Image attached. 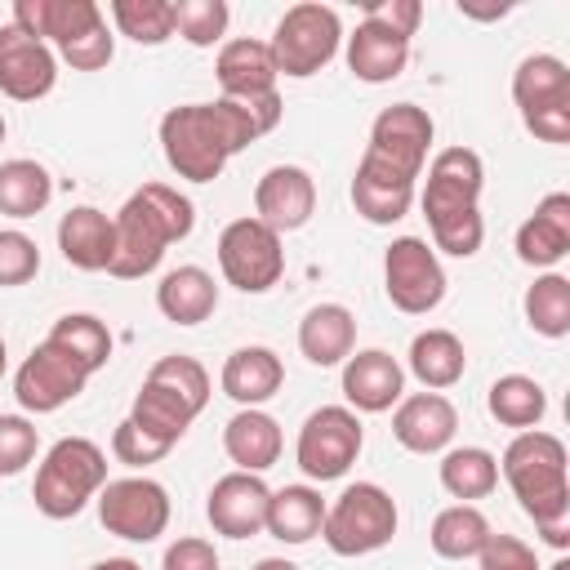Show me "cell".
<instances>
[{
	"mask_svg": "<svg viewBox=\"0 0 570 570\" xmlns=\"http://www.w3.org/2000/svg\"><path fill=\"white\" fill-rule=\"evenodd\" d=\"M281 94H263L249 102L214 98V102H183L160 116V151L165 165L187 183H214L236 151L281 125Z\"/></svg>",
	"mask_w": 570,
	"mask_h": 570,
	"instance_id": "obj_1",
	"label": "cell"
},
{
	"mask_svg": "<svg viewBox=\"0 0 570 570\" xmlns=\"http://www.w3.org/2000/svg\"><path fill=\"white\" fill-rule=\"evenodd\" d=\"M116 227V254H111V276L116 281H142L147 272L160 267L165 249L174 240H187L196 227V205L169 187V183H142L111 218Z\"/></svg>",
	"mask_w": 570,
	"mask_h": 570,
	"instance_id": "obj_2",
	"label": "cell"
},
{
	"mask_svg": "<svg viewBox=\"0 0 570 570\" xmlns=\"http://www.w3.org/2000/svg\"><path fill=\"white\" fill-rule=\"evenodd\" d=\"M9 22L53 45L76 71H102L116 58V36L94 0H13Z\"/></svg>",
	"mask_w": 570,
	"mask_h": 570,
	"instance_id": "obj_3",
	"label": "cell"
},
{
	"mask_svg": "<svg viewBox=\"0 0 570 570\" xmlns=\"http://www.w3.org/2000/svg\"><path fill=\"white\" fill-rule=\"evenodd\" d=\"M499 472L534 525L570 521V476H566V441L561 436H552L543 428L517 432L499 459Z\"/></svg>",
	"mask_w": 570,
	"mask_h": 570,
	"instance_id": "obj_4",
	"label": "cell"
},
{
	"mask_svg": "<svg viewBox=\"0 0 570 570\" xmlns=\"http://www.w3.org/2000/svg\"><path fill=\"white\" fill-rule=\"evenodd\" d=\"M102 485H107V454H102L89 436H62V441H53L49 454L40 459L31 499H36V508H40V517L67 521V517H76L89 499H98Z\"/></svg>",
	"mask_w": 570,
	"mask_h": 570,
	"instance_id": "obj_5",
	"label": "cell"
},
{
	"mask_svg": "<svg viewBox=\"0 0 570 570\" xmlns=\"http://www.w3.org/2000/svg\"><path fill=\"white\" fill-rule=\"evenodd\" d=\"M396 525H401L396 499L379 481H356V485H343L334 503H325L321 539L334 557H370L392 543Z\"/></svg>",
	"mask_w": 570,
	"mask_h": 570,
	"instance_id": "obj_6",
	"label": "cell"
},
{
	"mask_svg": "<svg viewBox=\"0 0 570 570\" xmlns=\"http://www.w3.org/2000/svg\"><path fill=\"white\" fill-rule=\"evenodd\" d=\"M338 45H343V22L321 0L289 4L267 40V49L276 58V76H289V80H307L321 67H330Z\"/></svg>",
	"mask_w": 570,
	"mask_h": 570,
	"instance_id": "obj_7",
	"label": "cell"
},
{
	"mask_svg": "<svg viewBox=\"0 0 570 570\" xmlns=\"http://www.w3.org/2000/svg\"><path fill=\"white\" fill-rule=\"evenodd\" d=\"M512 102L539 142L570 138V67L557 53H530L512 71Z\"/></svg>",
	"mask_w": 570,
	"mask_h": 570,
	"instance_id": "obj_8",
	"label": "cell"
},
{
	"mask_svg": "<svg viewBox=\"0 0 570 570\" xmlns=\"http://www.w3.org/2000/svg\"><path fill=\"white\" fill-rule=\"evenodd\" d=\"M361 445H365V428H361L356 410H347V405H321L298 428L294 463H298V472L307 481H338L356 463Z\"/></svg>",
	"mask_w": 570,
	"mask_h": 570,
	"instance_id": "obj_9",
	"label": "cell"
},
{
	"mask_svg": "<svg viewBox=\"0 0 570 570\" xmlns=\"http://www.w3.org/2000/svg\"><path fill=\"white\" fill-rule=\"evenodd\" d=\"M218 267H223V281L236 285L240 294H267L285 276L281 236L267 223H258L254 214L232 218L218 232Z\"/></svg>",
	"mask_w": 570,
	"mask_h": 570,
	"instance_id": "obj_10",
	"label": "cell"
},
{
	"mask_svg": "<svg viewBox=\"0 0 570 570\" xmlns=\"http://www.w3.org/2000/svg\"><path fill=\"white\" fill-rule=\"evenodd\" d=\"M387 303L405 316H428L445 298V267L423 236H396L383 254Z\"/></svg>",
	"mask_w": 570,
	"mask_h": 570,
	"instance_id": "obj_11",
	"label": "cell"
},
{
	"mask_svg": "<svg viewBox=\"0 0 570 570\" xmlns=\"http://www.w3.org/2000/svg\"><path fill=\"white\" fill-rule=\"evenodd\" d=\"M169 490L151 476H120L98 490V521L107 534L125 543H151L169 525Z\"/></svg>",
	"mask_w": 570,
	"mask_h": 570,
	"instance_id": "obj_12",
	"label": "cell"
},
{
	"mask_svg": "<svg viewBox=\"0 0 570 570\" xmlns=\"http://www.w3.org/2000/svg\"><path fill=\"white\" fill-rule=\"evenodd\" d=\"M89 383V370L80 361H71L62 347H53L49 338L31 347V356L18 365L13 374V396L27 414H53L67 401H76Z\"/></svg>",
	"mask_w": 570,
	"mask_h": 570,
	"instance_id": "obj_13",
	"label": "cell"
},
{
	"mask_svg": "<svg viewBox=\"0 0 570 570\" xmlns=\"http://www.w3.org/2000/svg\"><path fill=\"white\" fill-rule=\"evenodd\" d=\"M432 138H436V125H432V116L419 102H392V107H383L374 116L365 151L379 156V160H387L392 169L419 178L423 165H428Z\"/></svg>",
	"mask_w": 570,
	"mask_h": 570,
	"instance_id": "obj_14",
	"label": "cell"
},
{
	"mask_svg": "<svg viewBox=\"0 0 570 570\" xmlns=\"http://www.w3.org/2000/svg\"><path fill=\"white\" fill-rule=\"evenodd\" d=\"M485 191V165L472 147H445L432 156L428 165V183H423V218L436 223V218H450V214H463V209H476Z\"/></svg>",
	"mask_w": 570,
	"mask_h": 570,
	"instance_id": "obj_15",
	"label": "cell"
},
{
	"mask_svg": "<svg viewBox=\"0 0 570 570\" xmlns=\"http://www.w3.org/2000/svg\"><path fill=\"white\" fill-rule=\"evenodd\" d=\"M53 85H58V53L40 36L4 22L0 27V94L13 102H36L53 94Z\"/></svg>",
	"mask_w": 570,
	"mask_h": 570,
	"instance_id": "obj_16",
	"label": "cell"
},
{
	"mask_svg": "<svg viewBox=\"0 0 570 570\" xmlns=\"http://www.w3.org/2000/svg\"><path fill=\"white\" fill-rule=\"evenodd\" d=\"M267 503H272V490L258 472H227L214 481L205 499V517L223 539H254L267 530Z\"/></svg>",
	"mask_w": 570,
	"mask_h": 570,
	"instance_id": "obj_17",
	"label": "cell"
},
{
	"mask_svg": "<svg viewBox=\"0 0 570 570\" xmlns=\"http://www.w3.org/2000/svg\"><path fill=\"white\" fill-rule=\"evenodd\" d=\"M316 214V178L303 165H272L254 183V218L267 223L276 236L307 227Z\"/></svg>",
	"mask_w": 570,
	"mask_h": 570,
	"instance_id": "obj_18",
	"label": "cell"
},
{
	"mask_svg": "<svg viewBox=\"0 0 570 570\" xmlns=\"http://www.w3.org/2000/svg\"><path fill=\"white\" fill-rule=\"evenodd\" d=\"M343 396L356 414H383L405 396V365L383 347H361L343 361Z\"/></svg>",
	"mask_w": 570,
	"mask_h": 570,
	"instance_id": "obj_19",
	"label": "cell"
},
{
	"mask_svg": "<svg viewBox=\"0 0 570 570\" xmlns=\"http://www.w3.org/2000/svg\"><path fill=\"white\" fill-rule=\"evenodd\" d=\"M414 183H419V178H410V174L392 169L387 160L361 151V165H356V174H352V205H356V214H361L365 223L392 227V223H401V218L410 214V205H414Z\"/></svg>",
	"mask_w": 570,
	"mask_h": 570,
	"instance_id": "obj_20",
	"label": "cell"
},
{
	"mask_svg": "<svg viewBox=\"0 0 570 570\" xmlns=\"http://www.w3.org/2000/svg\"><path fill=\"white\" fill-rule=\"evenodd\" d=\"M459 432V410L441 392H414L401 396L392 410V436L410 454H445Z\"/></svg>",
	"mask_w": 570,
	"mask_h": 570,
	"instance_id": "obj_21",
	"label": "cell"
},
{
	"mask_svg": "<svg viewBox=\"0 0 570 570\" xmlns=\"http://www.w3.org/2000/svg\"><path fill=\"white\" fill-rule=\"evenodd\" d=\"M343 58H347V71L361 80V85H387L405 71L410 62V40L387 31L383 22L374 18H361L352 36H343Z\"/></svg>",
	"mask_w": 570,
	"mask_h": 570,
	"instance_id": "obj_22",
	"label": "cell"
},
{
	"mask_svg": "<svg viewBox=\"0 0 570 570\" xmlns=\"http://www.w3.org/2000/svg\"><path fill=\"white\" fill-rule=\"evenodd\" d=\"M214 76H218L223 98H236V102L276 94V58H272L267 40H254V36L227 40V45L218 49Z\"/></svg>",
	"mask_w": 570,
	"mask_h": 570,
	"instance_id": "obj_23",
	"label": "cell"
},
{
	"mask_svg": "<svg viewBox=\"0 0 570 570\" xmlns=\"http://www.w3.org/2000/svg\"><path fill=\"white\" fill-rule=\"evenodd\" d=\"M570 254V191H548L517 227V258L525 267H557Z\"/></svg>",
	"mask_w": 570,
	"mask_h": 570,
	"instance_id": "obj_24",
	"label": "cell"
},
{
	"mask_svg": "<svg viewBox=\"0 0 570 570\" xmlns=\"http://www.w3.org/2000/svg\"><path fill=\"white\" fill-rule=\"evenodd\" d=\"M58 249L76 272H107L116 254V227L98 205H71L58 218Z\"/></svg>",
	"mask_w": 570,
	"mask_h": 570,
	"instance_id": "obj_25",
	"label": "cell"
},
{
	"mask_svg": "<svg viewBox=\"0 0 570 570\" xmlns=\"http://www.w3.org/2000/svg\"><path fill=\"white\" fill-rule=\"evenodd\" d=\"M223 392L240 405V410H258L263 401H272L285 383V365L272 347L263 343H249V347H236L227 361H223V374H218Z\"/></svg>",
	"mask_w": 570,
	"mask_h": 570,
	"instance_id": "obj_26",
	"label": "cell"
},
{
	"mask_svg": "<svg viewBox=\"0 0 570 570\" xmlns=\"http://www.w3.org/2000/svg\"><path fill=\"white\" fill-rule=\"evenodd\" d=\"M298 352L330 370V365H343L352 352H356V316L343 307V303H316L303 312L298 321Z\"/></svg>",
	"mask_w": 570,
	"mask_h": 570,
	"instance_id": "obj_27",
	"label": "cell"
},
{
	"mask_svg": "<svg viewBox=\"0 0 570 570\" xmlns=\"http://www.w3.org/2000/svg\"><path fill=\"white\" fill-rule=\"evenodd\" d=\"M223 450L236 463V472H258L263 476L281 459L285 436H281V423L267 410H236L223 428Z\"/></svg>",
	"mask_w": 570,
	"mask_h": 570,
	"instance_id": "obj_28",
	"label": "cell"
},
{
	"mask_svg": "<svg viewBox=\"0 0 570 570\" xmlns=\"http://www.w3.org/2000/svg\"><path fill=\"white\" fill-rule=\"evenodd\" d=\"M156 307H160V316L174 321V325H200V321H209L214 307H218V285H214V276H209L205 267L183 263V267H174V272L160 276V285H156Z\"/></svg>",
	"mask_w": 570,
	"mask_h": 570,
	"instance_id": "obj_29",
	"label": "cell"
},
{
	"mask_svg": "<svg viewBox=\"0 0 570 570\" xmlns=\"http://www.w3.org/2000/svg\"><path fill=\"white\" fill-rule=\"evenodd\" d=\"M405 365H410V374H414L428 392H445V387H454V383L463 379L468 352H463V338H459L454 330L432 325V330H419V334L410 338Z\"/></svg>",
	"mask_w": 570,
	"mask_h": 570,
	"instance_id": "obj_30",
	"label": "cell"
},
{
	"mask_svg": "<svg viewBox=\"0 0 570 570\" xmlns=\"http://www.w3.org/2000/svg\"><path fill=\"white\" fill-rule=\"evenodd\" d=\"M325 525V499L316 485H281L272 490V503H267V534L298 548V543H312Z\"/></svg>",
	"mask_w": 570,
	"mask_h": 570,
	"instance_id": "obj_31",
	"label": "cell"
},
{
	"mask_svg": "<svg viewBox=\"0 0 570 570\" xmlns=\"http://www.w3.org/2000/svg\"><path fill=\"white\" fill-rule=\"evenodd\" d=\"M436 476H441V490L450 499L472 503V499L494 494V485H499V459L485 445H454V450L441 454Z\"/></svg>",
	"mask_w": 570,
	"mask_h": 570,
	"instance_id": "obj_32",
	"label": "cell"
},
{
	"mask_svg": "<svg viewBox=\"0 0 570 570\" xmlns=\"http://www.w3.org/2000/svg\"><path fill=\"white\" fill-rule=\"evenodd\" d=\"M490 534H494V530H490V521H485V512H481L476 503H450V508H441V512L432 517L428 543H432V552L445 557V561H472V557L485 548Z\"/></svg>",
	"mask_w": 570,
	"mask_h": 570,
	"instance_id": "obj_33",
	"label": "cell"
},
{
	"mask_svg": "<svg viewBox=\"0 0 570 570\" xmlns=\"http://www.w3.org/2000/svg\"><path fill=\"white\" fill-rule=\"evenodd\" d=\"M485 405H490V414H494L503 428L530 432V428H539L543 414H548V392H543V383L530 379V374H503V379L490 383Z\"/></svg>",
	"mask_w": 570,
	"mask_h": 570,
	"instance_id": "obj_34",
	"label": "cell"
},
{
	"mask_svg": "<svg viewBox=\"0 0 570 570\" xmlns=\"http://www.w3.org/2000/svg\"><path fill=\"white\" fill-rule=\"evenodd\" d=\"M53 200V174L40 160L13 156L0 165V214L9 218H36Z\"/></svg>",
	"mask_w": 570,
	"mask_h": 570,
	"instance_id": "obj_35",
	"label": "cell"
},
{
	"mask_svg": "<svg viewBox=\"0 0 570 570\" xmlns=\"http://www.w3.org/2000/svg\"><path fill=\"white\" fill-rule=\"evenodd\" d=\"M129 419H134L142 432H151L156 441H165V445H178V441L187 436V428H191L196 410H191L183 396H174L169 387H160V383L142 379V387H138V396H134V410H129Z\"/></svg>",
	"mask_w": 570,
	"mask_h": 570,
	"instance_id": "obj_36",
	"label": "cell"
},
{
	"mask_svg": "<svg viewBox=\"0 0 570 570\" xmlns=\"http://www.w3.org/2000/svg\"><path fill=\"white\" fill-rule=\"evenodd\" d=\"M45 338L53 347H62L71 361H80L89 374H98L111 361V330L94 312H67V316H58Z\"/></svg>",
	"mask_w": 570,
	"mask_h": 570,
	"instance_id": "obj_37",
	"label": "cell"
},
{
	"mask_svg": "<svg viewBox=\"0 0 570 570\" xmlns=\"http://www.w3.org/2000/svg\"><path fill=\"white\" fill-rule=\"evenodd\" d=\"M521 307H525V321H530L534 334H543V338H566L570 334V281L561 272L534 276Z\"/></svg>",
	"mask_w": 570,
	"mask_h": 570,
	"instance_id": "obj_38",
	"label": "cell"
},
{
	"mask_svg": "<svg viewBox=\"0 0 570 570\" xmlns=\"http://www.w3.org/2000/svg\"><path fill=\"white\" fill-rule=\"evenodd\" d=\"M107 9L134 45H165L174 36V0H111Z\"/></svg>",
	"mask_w": 570,
	"mask_h": 570,
	"instance_id": "obj_39",
	"label": "cell"
},
{
	"mask_svg": "<svg viewBox=\"0 0 570 570\" xmlns=\"http://www.w3.org/2000/svg\"><path fill=\"white\" fill-rule=\"evenodd\" d=\"M147 379L151 383H160V387H169L174 396H183L196 414L209 405V370L196 361V356H183V352H169V356H160L151 370H147Z\"/></svg>",
	"mask_w": 570,
	"mask_h": 570,
	"instance_id": "obj_40",
	"label": "cell"
},
{
	"mask_svg": "<svg viewBox=\"0 0 570 570\" xmlns=\"http://www.w3.org/2000/svg\"><path fill=\"white\" fill-rule=\"evenodd\" d=\"M227 22H232L227 0H174V36H183L196 49L218 45Z\"/></svg>",
	"mask_w": 570,
	"mask_h": 570,
	"instance_id": "obj_41",
	"label": "cell"
},
{
	"mask_svg": "<svg viewBox=\"0 0 570 570\" xmlns=\"http://www.w3.org/2000/svg\"><path fill=\"white\" fill-rule=\"evenodd\" d=\"M428 232H432V249H441L450 258H472L485 240V218H481V209H463V214L428 223Z\"/></svg>",
	"mask_w": 570,
	"mask_h": 570,
	"instance_id": "obj_42",
	"label": "cell"
},
{
	"mask_svg": "<svg viewBox=\"0 0 570 570\" xmlns=\"http://www.w3.org/2000/svg\"><path fill=\"white\" fill-rule=\"evenodd\" d=\"M40 450V432L27 414H0V476H18Z\"/></svg>",
	"mask_w": 570,
	"mask_h": 570,
	"instance_id": "obj_43",
	"label": "cell"
},
{
	"mask_svg": "<svg viewBox=\"0 0 570 570\" xmlns=\"http://www.w3.org/2000/svg\"><path fill=\"white\" fill-rule=\"evenodd\" d=\"M40 272V245L18 232V227H0V285H27Z\"/></svg>",
	"mask_w": 570,
	"mask_h": 570,
	"instance_id": "obj_44",
	"label": "cell"
},
{
	"mask_svg": "<svg viewBox=\"0 0 570 570\" xmlns=\"http://www.w3.org/2000/svg\"><path fill=\"white\" fill-rule=\"evenodd\" d=\"M169 450H174V445L156 441V436H151V432H142L134 419H120V423H116V432H111V454H116V463H125V468L160 463Z\"/></svg>",
	"mask_w": 570,
	"mask_h": 570,
	"instance_id": "obj_45",
	"label": "cell"
},
{
	"mask_svg": "<svg viewBox=\"0 0 570 570\" xmlns=\"http://www.w3.org/2000/svg\"><path fill=\"white\" fill-rule=\"evenodd\" d=\"M476 561H481V570H543L534 548L517 534H490L485 548L476 552Z\"/></svg>",
	"mask_w": 570,
	"mask_h": 570,
	"instance_id": "obj_46",
	"label": "cell"
},
{
	"mask_svg": "<svg viewBox=\"0 0 570 570\" xmlns=\"http://www.w3.org/2000/svg\"><path fill=\"white\" fill-rule=\"evenodd\" d=\"M160 570H218V552H214L209 539L183 534V539H174V543L165 548Z\"/></svg>",
	"mask_w": 570,
	"mask_h": 570,
	"instance_id": "obj_47",
	"label": "cell"
},
{
	"mask_svg": "<svg viewBox=\"0 0 570 570\" xmlns=\"http://www.w3.org/2000/svg\"><path fill=\"white\" fill-rule=\"evenodd\" d=\"M365 18H374V22H383L387 31H396V36H414L419 31V22H423V4L419 0H370L365 4Z\"/></svg>",
	"mask_w": 570,
	"mask_h": 570,
	"instance_id": "obj_48",
	"label": "cell"
},
{
	"mask_svg": "<svg viewBox=\"0 0 570 570\" xmlns=\"http://www.w3.org/2000/svg\"><path fill=\"white\" fill-rule=\"evenodd\" d=\"M508 9H512V4H494V9H472V4H463V0H459V13H463V18H481V22H490V18H503Z\"/></svg>",
	"mask_w": 570,
	"mask_h": 570,
	"instance_id": "obj_49",
	"label": "cell"
},
{
	"mask_svg": "<svg viewBox=\"0 0 570 570\" xmlns=\"http://www.w3.org/2000/svg\"><path fill=\"white\" fill-rule=\"evenodd\" d=\"M89 570H142L134 557H107V561H94Z\"/></svg>",
	"mask_w": 570,
	"mask_h": 570,
	"instance_id": "obj_50",
	"label": "cell"
},
{
	"mask_svg": "<svg viewBox=\"0 0 570 570\" xmlns=\"http://www.w3.org/2000/svg\"><path fill=\"white\" fill-rule=\"evenodd\" d=\"M249 570H298L294 561H285V557H263V561H254Z\"/></svg>",
	"mask_w": 570,
	"mask_h": 570,
	"instance_id": "obj_51",
	"label": "cell"
},
{
	"mask_svg": "<svg viewBox=\"0 0 570 570\" xmlns=\"http://www.w3.org/2000/svg\"><path fill=\"white\" fill-rule=\"evenodd\" d=\"M548 570H570V557H557V561H552Z\"/></svg>",
	"mask_w": 570,
	"mask_h": 570,
	"instance_id": "obj_52",
	"label": "cell"
},
{
	"mask_svg": "<svg viewBox=\"0 0 570 570\" xmlns=\"http://www.w3.org/2000/svg\"><path fill=\"white\" fill-rule=\"evenodd\" d=\"M4 365H9V361H4V338H0V383H4Z\"/></svg>",
	"mask_w": 570,
	"mask_h": 570,
	"instance_id": "obj_53",
	"label": "cell"
},
{
	"mask_svg": "<svg viewBox=\"0 0 570 570\" xmlns=\"http://www.w3.org/2000/svg\"><path fill=\"white\" fill-rule=\"evenodd\" d=\"M0 142H4V116H0Z\"/></svg>",
	"mask_w": 570,
	"mask_h": 570,
	"instance_id": "obj_54",
	"label": "cell"
}]
</instances>
